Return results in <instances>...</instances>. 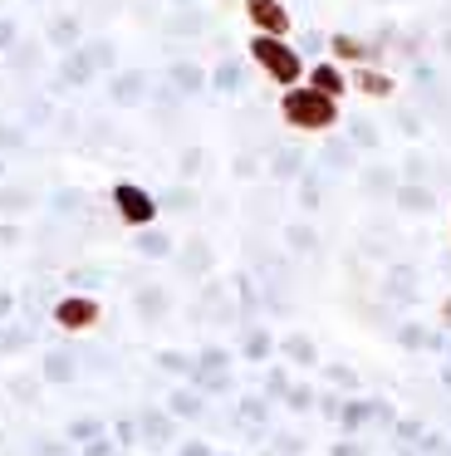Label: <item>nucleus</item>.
<instances>
[{
    "label": "nucleus",
    "instance_id": "1",
    "mask_svg": "<svg viewBox=\"0 0 451 456\" xmlns=\"http://www.w3.org/2000/svg\"><path fill=\"white\" fill-rule=\"evenodd\" d=\"M280 113H284L290 128H304V133H324V128L339 123V103H333L329 94H319V89H299V84L280 99Z\"/></svg>",
    "mask_w": 451,
    "mask_h": 456
},
{
    "label": "nucleus",
    "instance_id": "2",
    "mask_svg": "<svg viewBox=\"0 0 451 456\" xmlns=\"http://www.w3.org/2000/svg\"><path fill=\"white\" fill-rule=\"evenodd\" d=\"M250 60L260 64L275 84H284V89H294L299 74H304V60L284 40H275V35H255V40H250Z\"/></svg>",
    "mask_w": 451,
    "mask_h": 456
},
{
    "label": "nucleus",
    "instance_id": "3",
    "mask_svg": "<svg viewBox=\"0 0 451 456\" xmlns=\"http://www.w3.org/2000/svg\"><path fill=\"white\" fill-rule=\"evenodd\" d=\"M113 207H118V216H123L127 226H147V221L157 216V201L147 197L143 187H133V182H118L113 187Z\"/></svg>",
    "mask_w": 451,
    "mask_h": 456
},
{
    "label": "nucleus",
    "instance_id": "4",
    "mask_svg": "<svg viewBox=\"0 0 451 456\" xmlns=\"http://www.w3.org/2000/svg\"><path fill=\"white\" fill-rule=\"evenodd\" d=\"M245 15H250V25L260 35H275V40L290 35V11H284L280 0H245Z\"/></svg>",
    "mask_w": 451,
    "mask_h": 456
},
{
    "label": "nucleus",
    "instance_id": "5",
    "mask_svg": "<svg viewBox=\"0 0 451 456\" xmlns=\"http://www.w3.org/2000/svg\"><path fill=\"white\" fill-rule=\"evenodd\" d=\"M54 319H59V329H88V324H98V299L69 295L54 305Z\"/></svg>",
    "mask_w": 451,
    "mask_h": 456
},
{
    "label": "nucleus",
    "instance_id": "6",
    "mask_svg": "<svg viewBox=\"0 0 451 456\" xmlns=\"http://www.w3.org/2000/svg\"><path fill=\"white\" fill-rule=\"evenodd\" d=\"M309 89L329 94V99L339 103V94H343V74L333 69V64H314V74H309Z\"/></svg>",
    "mask_w": 451,
    "mask_h": 456
},
{
    "label": "nucleus",
    "instance_id": "7",
    "mask_svg": "<svg viewBox=\"0 0 451 456\" xmlns=\"http://www.w3.org/2000/svg\"><path fill=\"white\" fill-rule=\"evenodd\" d=\"M358 89L373 94V99H388V94H392V79H388V74H378V69H363V74H358Z\"/></svg>",
    "mask_w": 451,
    "mask_h": 456
},
{
    "label": "nucleus",
    "instance_id": "8",
    "mask_svg": "<svg viewBox=\"0 0 451 456\" xmlns=\"http://www.w3.org/2000/svg\"><path fill=\"white\" fill-rule=\"evenodd\" d=\"M333 54L339 60H368V45L353 40V35H333Z\"/></svg>",
    "mask_w": 451,
    "mask_h": 456
},
{
    "label": "nucleus",
    "instance_id": "9",
    "mask_svg": "<svg viewBox=\"0 0 451 456\" xmlns=\"http://www.w3.org/2000/svg\"><path fill=\"white\" fill-rule=\"evenodd\" d=\"M447 319H451V305H447Z\"/></svg>",
    "mask_w": 451,
    "mask_h": 456
}]
</instances>
